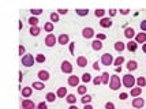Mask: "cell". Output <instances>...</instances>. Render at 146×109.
Returning a JSON list of instances; mask_svg holds the SVG:
<instances>
[{
    "label": "cell",
    "mask_w": 146,
    "mask_h": 109,
    "mask_svg": "<svg viewBox=\"0 0 146 109\" xmlns=\"http://www.w3.org/2000/svg\"><path fill=\"white\" fill-rule=\"evenodd\" d=\"M115 61L113 56L111 55V53H104V55H101V59H100V63H101L102 65H107V67H109V65H112Z\"/></svg>",
    "instance_id": "cell-4"
},
{
    "label": "cell",
    "mask_w": 146,
    "mask_h": 109,
    "mask_svg": "<svg viewBox=\"0 0 146 109\" xmlns=\"http://www.w3.org/2000/svg\"><path fill=\"white\" fill-rule=\"evenodd\" d=\"M119 11H120L121 15H128V14H130V10H128V8H123V10H119Z\"/></svg>",
    "instance_id": "cell-51"
},
{
    "label": "cell",
    "mask_w": 146,
    "mask_h": 109,
    "mask_svg": "<svg viewBox=\"0 0 146 109\" xmlns=\"http://www.w3.org/2000/svg\"><path fill=\"white\" fill-rule=\"evenodd\" d=\"M123 63H124V57H123V56H119V57L115 59L113 65H116V67H121V65H123Z\"/></svg>",
    "instance_id": "cell-36"
},
{
    "label": "cell",
    "mask_w": 146,
    "mask_h": 109,
    "mask_svg": "<svg viewBox=\"0 0 146 109\" xmlns=\"http://www.w3.org/2000/svg\"><path fill=\"white\" fill-rule=\"evenodd\" d=\"M115 72H116V74L121 72V67H116V68H115Z\"/></svg>",
    "instance_id": "cell-54"
},
{
    "label": "cell",
    "mask_w": 146,
    "mask_h": 109,
    "mask_svg": "<svg viewBox=\"0 0 146 109\" xmlns=\"http://www.w3.org/2000/svg\"><path fill=\"white\" fill-rule=\"evenodd\" d=\"M127 70L128 71H135V70H138V63L135 61V60H130V61H127Z\"/></svg>",
    "instance_id": "cell-23"
},
{
    "label": "cell",
    "mask_w": 146,
    "mask_h": 109,
    "mask_svg": "<svg viewBox=\"0 0 146 109\" xmlns=\"http://www.w3.org/2000/svg\"><path fill=\"white\" fill-rule=\"evenodd\" d=\"M82 82L83 83H89V82H93V78L90 75L89 72H85L82 75Z\"/></svg>",
    "instance_id": "cell-31"
},
{
    "label": "cell",
    "mask_w": 146,
    "mask_h": 109,
    "mask_svg": "<svg viewBox=\"0 0 146 109\" xmlns=\"http://www.w3.org/2000/svg\"><path fill=\"white\" fill-rule=\"evenodd\" d=\"M102 46H104V44H102V41H100V40H94L92 42V49L93 51H101Z\"/></svg>",
    "instance_id": "cell-20"
},
{
    "label": "cell",
    "mask_w": 146,
    "mask_h": 109,
    "mask_svg": "<svg viewBox=\"0 0 146 109\" xmlns=\"http://www.w3.org/2000/svg\"><path fill=\"white\" fill-rule=\"evenodd\" d=\"M30 13H32V17H38V15L42 14V10L41 8H32Z\"/></svg>",
    "instance_id": "cell-40"
},
{
    "label": "cell",
    "mask_w": 146,
    "mask_h": 109,
    "mask_svg": "<svg viewBox=\"0 0 146 109\" xmlns=\"http://www.w3.org/2000/svg\"><path fill=\"white\" fill-rule=\"evenodd\" d=\"M37 109H48V106H46V102H40V104H37Z\"/></svg>",
    "instance_id": "cell-48"
},
{
    "label": "cell",
    "mask_w": 146,
    "mask_h": 109,
    "mask_svg": "<svg viewBox=\"0 0 146 109\" xmlns=\"http://www.w3.org/2000/svg\"><path fill=\"white\" fill-rule=\"evenodd\" d=\"M57 44H60V45H67V44H70V36L68 34H60L59 37H57Z\"/></svg>",
    "instance_id": "cell-14"
},
{
    "label": "cell",
    "mask_w": 146,
    "mask_h": 109,
    "mask_svg": "<svg viewBox=\"0 0 146 109\" xmlns=\"http://www.w3.org/2000/svg\"><path fill=\"white\" fill-rule=\"evenodd\" d=\"M130 96L133 97V98H137V97H141V94H142V87H134V89L130 90V93H128Z\"/></svg>",
    "instance_id": "cell-18"
},
{
    "label": "cell",
    "mask_w": 146,
    "mask_h": 109,
    "mask_svg": "<svg viewBox=\"0 0 146 109\" xmlns=\"http://www.w3.org/2000/svg\"><path fill=\"white\" fill-rule=\"evenodd\" d=\"M53 29H55V23H52V22H45L44 23V30L48 34H51L53 32Z\"/></svg>",
    "instance_id": "cell-24"
},
{
    "label": "cell",
    "mask_w": 146,
    "mask_h": 109,
    "mask_svg": "<svg viewBox=\"0 0 146 109\" xmlns=\"http://www.w3.org/2000/svg\"><path fill=\"white\" fill-rule=\"evenodd\" d=\"M128 96H130L128 93H120V94H119V100H121V101H126Z\"/></svg>",
    "instance_id": "cell-44"
},
{
    "label": "cell",
    "mask_w": 146,
    "mask_h": 109,
    "mask_svg": "<svg viewBox=\"0 0 146 109\" xmlns=\"http://www.w3.org/2000/svg\"><path fill=\"white\" fill-rule=\"evenodd\" d=\"M45 60H46L45 55H42V53H37L36 55V63H45Z\"/></svg>",
    "instance_id": "cell-38"
},
{
    "label": "cell",
    "mask_w": 146,
    "mask_h": 109,
    "mask_svg": "<svg viewBox=\"0 0 146 109\" xmlns=\"http://www.w3.org/2000/svg\"><path fill=\"white\" fill-rule=\"evenodd\" d=\"M32 87L34 90H37V91H40V90H42L45 87V83H44V82H41V81H37V82H33Z\"/></svg>",
    "instance_id": "cell-26"
},
{
    "label": "cell",
    "mask_w": 146,
    "mask_h": 109,
    "mask_svg": "<svg viewBox=\"0 0 146 109\" xmlns=\"http://www.w3.org/2000/svg\"><path fill=\"white\" fill-rule=\"evenodd\" d=\"M105 38H107V36H105L104 33H97V34H96V40H100V41H104Z\"/></svg>",
    "instance_id": "cell-41"
},
{
    "label": "cell",
    "mask_w": 146,
    "mask_h": 109,
    "mask_svg": "<svg viewBox=\"0 0 146 109\" xmlns=\"http://www.w3.org/2000/svg\"><path fill=\"white\" fill-rule=\"evenodd\" d=\"M76 65L81 67V68L86 67V65H88V57H85V56H78V57H76Z\"/></svg>",
    "instance_id": "cell-17"
},
{
    "label": "cell",
    "mask_w": 146,
    "mask_h": 109,
    "mask_svg": "<svg viewBox=\"0 0 146 109\" xmlns=\"http://www.w3.org/2000/svg\"><path fill=\"white\" fill-rule=\"evenodd\" d=\"M37 77H38V79L41 81V82H46V81H49V78H51V75H49V72L46 70H40L37 72Z\"/></svg>",
    "instance_id": "cell-10"
},
{
    "label": "cell",
    "mask_w": 146,
    "mask_h": 109,
    "mask_svg": "<svg viewBox=\"0 0 146 109\" xmlns=\"http://www.w3.org/2000/svg\"><path fill=\"white\" fill-rule=\"evenodd\" d=\"M22 79H23V74L22 71H19V82H22Z\"/></svg>",
    "instance_id": "cell-53"
},
{
    "label": "cell",
    "mask_w": 146,
    "mask_h": 109,
    "mask_svg": "<svg viewBox=\"0 0 146 109\" xmlns=\"http://www.w3.org/2000/svg\"><path fill=\"white\" fill-rule=\"evenodd\" d=\"M74 48H75V42H70L68 44V49H70L71 55H74Z\"/></svg>",
    "instance_id": "cell-47"
},
{
    "label": "cell",
    "mask_w": 146,
    "mask_h": 109,
    "mask_svg": "<svg viewBox=\"0 0 146 109\" xmlns=\"http://www.w3.org/2000/svg\"><path fill=\"white\" fill-rule=\"evenodd\" d=\"M121 83L124 87H127V89H134L135 87V85H137V79L134 77L133 74H126V75H123L121 78Z\"/></svg>",
    "instance_id": "cell-1"
},
{
    "label": "cell",
    "mask_w": 146,
    "mask_h": 109,
    "mask_svg": "<svg viewBox=\"0 0 146 109\" xmlns=\"http://www.w3.org/2000/svg\"><path fill=\"white\" fill-rule=\"evenodd\" d=\"M93 85H96V86L102 85L101 83V77H94V78H93Z\"/></svg>",
    "instance_id": "cell-42"
},
{
    "label": "cell",
    "mask_w": 146,
    "mask_h": 109,
    "mask_svg": "<svg viewBox=\"0 0 146 109\" xmlns=\"http://www.w3.org/2000/svg\"><path fill=\"white\" fill-rule=\"evenodd\" d=\"M49 18H51V22L52 23H56L60 20V17H59V14L57 13H51L49 14Z\"/></svg>",
    "instance_id": "cell-35"
},
{
    "label": "cell",
    "mask_w": 146,
    "mask_h": 109,
    "mask_svg": "<svg viewBox=\"0 0 146 109\" xmlns=\"http://www.w3.org/2000/svg\"><path fill=\"white\" fill-rule=\"evenodd\" d=\"M76 91H78V94L85 96V94L88 93V87H86L85 85H79V86H78V89H76Z\"/></svg>",
    "instance_id": "cell-33"
},
{
    "label": "cell",
    "mask_w": 146,
    "mask_h": 109,
    "mask_svg": "<svg viewBox=\"0 0 146 109\" xmlns=\"http://www.w3.org/2000/svg\"><path fill=\"white\" fill-rule=\"evenodd\" d=\"M18 51H19V55H21V56H22V55L25 56V55H26V53H25V52H26V49H25V46H23V45H22V44L19 45V49H18Z\"/></svg>",
    "instance_id": "cell-45"
},
{
    "label": "cell",
    "mask_w": 146,
    "mask_h": 109,
    "mask_svg": "<svg viewBox=\"0 0 146 109\" xmlns=\"http://www.w3.org/2000/svg\"><path fill=\"white\" fill-rule=\"evenodd\" d=\"M33 93V87H22L21 89V94H22V97H25V98H29V97L32 96Z\"/></svg>",
    "instance_id": "cell-19"
},
{
    "label": "cell",
    "mask_w": 146,
    "mask_h": 109,
    "mask_svg": "<svg viewBox=\"0 0 146 109\" xmlns=\"http://www.w3.org/2000/svg\"><path fill=\"white\" fill-rule=\"evenodd\" d=\"M105 13H107V11H105V10H102V8H97V10H96L94 11V15L96 17H97V18H104V15H105Z\"/></svg>",
    "instance_id": "cell-37"
},
{
    "label": "cell",
    "mask_w": 146,
    "mask_h": 109,
    "mask_svg": "<svg viewBox=\"0 0 146 109\" xmlns=\"http://www.w3.org/2000/svg\"><path fill=\"white\" fill-rule=\"evenodd\" d=\"M60 70H62V72H63V74H68V75H72V70H74V67H72V64H71L70 61L64 60V61H62Z\"/></svg>",
    "instance_id": "cell-5"
},
{
    "label": "cell",
    "mask_w": 146,
    "mask_h": 109,
    "mask_svg": "<svg viewBox=\"0 0 146 109\" xmlns=\"http://www.w3.org/2000/svg\"><path fill=\"white\" fill-rule=\"evenodd\" d=\"M67 13H68L67 8H66V10H64V8H59V10H57V14H59V15H67Z\"/></svg>",
    "instance_id": "cell-46"
},
{
    "label": "cell",
    "mask_w": 146,
    "mask_h": 109,
    "mask_svg": "<svg viewBox=\"0 0 146 109\" xmlns=\"http://www.w3.org/2000/svg\"><path fill=\"white\" fill-rule=\"evenodd\" d=\"M109 81H111V78H109L108 72H102L101 74V83L102 85H109Z\"/></svg>",
    "instance_id": "cell-28"
},
{
    "label": "cell",
    "mask_w": 146,
    "mask_h": 109,
    "mask_svg": "<svg viewBox=\"0 0 146 109\" xmlns=\"http://www.w3.org/2000/svg\"><path fill=\"white\" fill-rule=\"evenodd\" d=\"M21 63L22 65H25V67H33L34 63H36V56H33V55H25V56H22L21 59Z\"/></svg>",
    "instance_id": "cell-3"
},
{
    "label": "cell",
    "mask_w": 146,
    "mask_h": 109,
    "mask_svg": "<svg viewBox=\"0 0 146 109\" xmlns=\"http://www.w3.org/2000/svg\"><path fill=\"white\" fill-rule=\"evenodd\" d=\"M100 67H101V65H100V63H98V61H96L94 64H93V68H94L96 71H98V70H100Z\"/></svg>",
    "instance_id": "cell-52"
},
{
    "label": "cell",
    "mask_w": 146,
    "mask_h": 109,
    "mask_svg": "<svg viewBox=\"0 0 146 109\" xmlns=\"http://www.w3.org/2000/svg\"><path fill=\"white\" fill-rule=\"evenodd\" d=\"M137 85H138V87H145L146 86V78L145 77L137 78Z\"/></svg>",
    "instance_id": "cell-34"
},
{
    "label": "cell",
    "mask_w": 146,
    "mask_h": 109,
    "mask_svg": "<svg viewBox=\"0 0 146 109\" xmlns=\"http://www.w3.org/2000/svg\"><path fill=\"white\" fill-rule=\"evenodd\" d=\"M83 109H93V106H92L90 104H88V105H85V106H83Z\"/></svg>",
    "instance_id": "cell-55"
},
{
    "label": "cell",
    "mask_w": 146,
    "mask_h": 109,
    "mask_svg": "<svg viewBox=\"0 0 146 109\" xmlns=\"http://www.w3.org/2000/svg\"><path fill=\"white\" fill-rule=\"evenodd\" d=\"M124 49H126V44H124L123 41H116V42H115V51L116 52L121 53Z\"/></svg>",
    "instance_id": "cell-21"
},
{
    "label": "cell",
    "mask_w": 146,
    "mask_h": 109,
    "mask_svg": "<svg viewBox=\"0 0 146 109\" xmlns=\"http://www.w3.org/2000/svg\"><path fill=\"white\" fill-rule=\"evenodd\" d=\"M135 41H137V44H145L146 42V33L141 32V33H137V36H135Z\"/></svg>",
    "instance_id": "cell-16"
},
{
    "label": "cell",
    "mask_w": 146,
    "mask_h": 109,
    "mask_svg": "<svg viewBox=\"0 0 146 109\" xmlns=\"http://www.w3.org/2000/svg\"><path fill=\"white\" fill-rule=\"evenodd\" d=\"M29 33H30V36H33V37H37V36H40V33H41V27L33 26V27H30Z\"/></svg>",
    "instance_id": "cell-25"
},
{
    "label": "cell",
    "mask_w": 146,
    "mask_h": 109,
    "mask_svg": "<svg viewBox=\"0 0 146 109\" xmlns=\"http://www.w3.org/2000/svg\"><path fill=\"white\" fill-rule=\"evenodd\" d=\"M121 86H123V83H121L120 77H119L117 74L111 75V81H109V89L112 90V91H116V90L120 89Z\"/></svg>",
    "instance_id": "cell-2"
},
{
    "label": "cell",
    "mask_w": 146,
    "mask_h": 109,
    "mask_svg": "<svg viewBox=\"0 0 146 109\" xmlns=\"http://www.w3.org/2000/svg\"><path fill=\"white\" fill-rule=\"evenodd\" d=\"M56 96L59 98H66V97L68 96V93H67V87H59L56 91Z\"/></svg>",
    "instance_id": "cell-22"
},
{
    "label": "cell",
    "mask_w": 146,
    "mask_h": 109,
    "mask_svg": "<svg viewBox=\"0 0 146 109\" xmlns=\"http://www.w3.org/2000/svg\"><path fill=\"white\" fill-rule=\"evenodd\" d=\"M82 37L83 38H86V40H90V38H93V37H96V33L92 27H83Z\"/></svg>",
    "instance_id": "cell-6"
},
{
    "label": "cell",
    "mask_w": 146,
    "mask_h": 109,
    "mask_svg": "<svg viewBox=\"0 0 146 109\" xmlns=\"http://www.w3.org/2000/svg\"><path fill=\"white\" fill-rule=\"evenodd\" d=\"M142 52H143V53H146V42L142 45Z\"/></svg>",
    "instance_id": "cell-56"
},
{
    "label": "cell",
    "mask_w": 146,
    "mask_h": 109,
    "mask_svg": "<svg viewBox=\"0 0 146 109\" xmlns=\"http://www.w3.org/2000/svg\"><path fill=\"white\" fill-rule=\"evenodd\" d=\"M135 36H137V33L134 30L133 27H126L124 29V37L128 40V41H131L133 38H135Z\"/></svg>",
    "instance_id": "cell-13"
},
{
    "label": "cell",
    "mask_w": 146,
    "mask_h": 109,
    "mask_svg": "<svg viewBox=\"0 0 146 109\" xmlns=\"http://www.w3.org/2000/svg\"><path fill=\"white\" fill-rule=\"evenodd\" d=\"M145 106V100L142 97H137L133 100V108L134 109H142Z\"/></svg>",
    "instance_id": "cell-9"
},
{
    "label": "cell",
    "mask_w": 146,
    "mask_h": 109,
    "mask_svg": "<svg viewBox=\"0 0 146 109\" xmlns=\"http://www.w3.org/2000/svg\"><path fill=\"white\" fill-rule=\"evenodd\" d=\"M27 22H29V23H30V26H38V22H40V20H38V18L37 17H32V18H29V20H27Z\"/></svg>",
    "instance_id": "cell-39"
},
{
    "label": "cell",
    "mask_w": 146,
    "mask_h": 109,
    "mask_svg": "<svg viewBox=\"0 0 146 109\" xmlns=\"http://www.w3.org/2000/svg\"><path fill=\"white\" fill-rule=\"evenodd\" d=\"M139 27H141V32L146 33V19H143L142 22L139 23Z\"/></svg>",
    "instance_id": "cell-43"
},
{
    "label": "cell",
    "mask_w": 146,
    "mask_h": 109,
    "mask_svg": "<svg viewBox=\"0 0 146 109\" xmlns=\"http://www.w3.org/2000/svg\"><path fill=\"white\" fill-rule=\"evenodd\" d=\"M75 14L79 15V17H88V15H89V10H88V8H76Z\"/></svg>",
    "instance_id": "cell-27"
},
{
    "label": "cell",
    "mask_w": 146,
    "mask_h": 109,
    "mask_svg": "<svg viewBox=\"0 0 146 109\" xmlns=\"http://www.w3.org/2000/svg\"><path fill=\"white\" fill-rule=\"evenodd\" d=\"M105 109H116L113 102H107L105 104Z\"/></svg>",
    "instance_id": "cell-50"
},
{
    "label": "cell",
    "mask_w": 146,
    "mask_h": 109,
    "mask_svg": "<svg viewBox=\"0 0 146 109\" xmlns=\"http://www.w3.org/2000/svg\"><path fill=\"white\" fill-rule=\"evenodd\" d=\"M79 78L76 77V75H70L68 77V79H67V83H68V86H71V87H78L79 86Z\"/></svg>",
    "instance_id": "cell-11"
},
{
    "label": "cell",
    "mask_w": 146,
    "mask_h": 109,
    "mask_svg": "<svg viewBox=\"0 0 146 109\" xmlns=\"http://www.w3.org/2000/svg\"><path fill=\"white\" fill-rule=\"evenodd\" d=\"M66 101L70 104V105H75L76 104V97L74 94H68V96L66 97Z\"/></svg>",
    "instance_id": "cell-32"
},
{
    "label": "cell",
    "mask_w": 146,
    "mask_h": 109,
    "mask_svg": "<svg viewBox=\"0 0 146 109\" xmlns=\"http://www.w3.org/2000/svg\"><path fill=\"white\" fill-rule=\"evenodd\" d=\"M56 94L55 93H46V96H45V100H46V102H55V100H56Z\"/></svg>",
    "instance_id": "cell-30"
},
{
    "label": "cell",
    "mask_w": 146,
    "mask_h": 109,
    "mask_svg": "<svg viewBox=\"0 0 146 109\" xmlns=\"http://www.w3.org/2000/svg\"><path fill=\"white\" fill-rule=\"evenodd\" d=\"M112 25H113V22H112V19L111 18H107V17H104L102 19H100V26L101 27H104V29H109V27H112Z\"/></svg>",
    "instance_id": "cell-12"
},
{
    "label": "cell",
    "mask_w": 146,
    "mask_h": 109,
    "mask_svg": "<svg viewBox=\"0 0 146 109\" xmlns=\"http://www.w3.org/2000/svg\"><path fill=\"white\" fill-rule=\"evenodd\" d=\"M68 109H78V106H76V105H70Z\"/></svg>",
    "instance_id": "cell-57"
},
{
    "label": "cell",
    "mask_w": 146,
    "mask_h": 109,
    "mask_svg": "<svg viewBox=\"0 0 146 109\" xmlns=\"http://www.w3.org/2000/svg\"><path fill=\"white\" fill-rule=\"evenodd\" d=\"M57 42V38L55 37V34H48L46 37H45V45L48 46V48H52V46H55V44Z\"/></svg>",
    "instance_id": "cell-7"
},
{
    "label": "cell",
    "mask_w": 146,
    "mask_h": 109,
    "mask_svg": "<svg viewBox=\"0 0 146 109\" xmlns=\"http://www.w3.org/2000/svg\"><path fill=\"white\" fill-rule=\"evenodd\" d=\"M37 108V105L33 102L32 100H23L22 102H21V109H36Z\"/></svg>",
    "instance_id": "cell-8"
},
{
    "label": "cell",
    "mask_w": 146,
    "mask_h": 109,
    "mask_svg": "<svg viewBox=\"0 0 146 109\" xmlns=\"http://www.w3.org/2000/svg\"><path fill=\"white\" fill-rule=\"evenodd\" d=\"M108 14H109V17L112 18V17H115V15L117 14V10H115V8H111V10L108 11Z\"/></svg>",
    "instance_id": "cell-49"
},
{
    "label": "cell",
    "mask_w": 146,
    "mask_h": 109,
    "mask_svg": "<svg viewBox=\"0 0 146 109\" xmlns=\"http://www.w3.org/2000/svg\"><path fill=\"white\" fill-rule=\"evenodd\" d=\"M92 96L90 94H85V96H82V98H81V102L83 104V105H88V104L92 102Z\"/></svg>",
    "instance_id": "cell-29"
},
{
    "label": "cell",
    "mask_w": 146,
    "mask_h": 109,
    "mask_svg": "<svg viewBox=\"0 0 146 109\" xmlns=\"http://www.w3.org/2000/svg\"><path fill=\"white\" fill-rule=\"evenodd\" d=\"M126 49L130 52H135L138 49V44H137V41L135 40H131V41H128L127 44H126Z\"/></svg>",
    "instance_id": "cell-15"
}]
</instances>
